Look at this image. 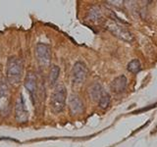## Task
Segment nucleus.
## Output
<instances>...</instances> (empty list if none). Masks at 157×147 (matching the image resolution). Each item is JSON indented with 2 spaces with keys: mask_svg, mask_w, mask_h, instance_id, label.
<instances>
[{
  "mask_svg": "<svg viewBox=\"0 0 157 147\" xmlns=\"http://www.w3.org/2000/svg\"><path fill=\"white\" fill-rule=\"evenodd\" d=\"M87 19L91 22H97L102 19V13L99 7L92 6L87 13Z\"/></svg>",
  "mask_w": 157,
  "mask_h": 147,
  "instance_id": "nucleus-13",
  "label": "nucleus"
},
{
  "mask_svg": "<svg viewBox=\"0 0 157 147\" xmlns=\"http://www.w3.org/2000/svg\"><path fill=\"white\" fill-rule=\"evenodd\" d=\"M110 101H111V97L109 95V93H107L103 90L100 99L98 100V105H99V107L101 108V109H106V108L109 106Z\"/></svg>",
  "mask_w": 157,
  "mask_h": 147,
  "instance_id": "nucleus-14",
  "label": "nucleus"
},
{
  "mask_svg": "<svg viewBox=\"0 0 157 147\" xmlns=\"http://www.w3.org/2000/svg\"><path fill=\"white\" fill-rule=\"evenodd\" d=\"M69 109L72 115H81L85 110L83 102L78 94H71L69 97Z\"/></svg>",
  "mask_w": 157,
  "mask_h": 147,
  "instance_id": "nucleus-9",
  "label": "nucleus"
},
{
  "mask_svg": "<svg viewBox=\"0 0 157 147\" xmlns=\"http://www.w3.org/2000/svg\"><path fill=\"white\" fill-rule=\"evenodd\" d=\"M59 75H60V68L58 66L53 65L50 67V70H49V76H48V81H49V85L53 86L56 83Z\"/></svg>",
  "mask_w": 157,
  "mask_h": 147,
  "instance_id": "nucleus-12",
  "label": "nucleus"
},
{
  "mask_svg": "<svg viewBox=\"0 0 157 147\" xmlns=\"http://www.w3.org/2000/svg\"><path fill=\"white\" fill-rule=\"evenodd\" d=\"M25 87L27 88L28 92L31 95L33 102L36 104L37 101V93H38V83H37V77L36 73L29 72L26 76L25 80Z\"/></svg>",
  "mask_w": 157,
  "mask_h": 147,
  "instance_id": "nucleus-6",
  "label": "nucleus"
},
{
  "mask_svg": "<svg viewBox=\"0 0 157 147\" xmlns=\"http://www.w3.org/2000/svg\"><path fill=\"white\" fill-rule=\"evenodd\" d=\"M73 81L76 85H82L87 77V68L82 62H77L73 67L72 71Z\"/></svg>",
  "mask_w": 157,
  "mask_h": 147,
  "instance_id": "nucleus-7",
  "label": "nucleus"
},
{
  "mask_svg": "<svg viewBox=\"0 0 157 147\" xmlns=\"http://www.w3.org/2000/svg\"><path fill=\"white\" fill-rule=\"evenodd\" d=\"M15 119L20 124L27 123L29 120V113L26 106H25V102L22 95H20V97L16 101V105H15Z\"/></svg>",
  "mask_w": 157,
  "mask_h": 147,
  "instance_id": "nucleus-8",
  "label": "nucleus"
},
{
  "mask_svg": "<svg viewBox=\"0 0 157 147\" xmlns=\"http://www.w3.org/2000/svg\"><path fill=\"white\" fill-rule=\"evenodd\" d=\"M127 85H128L127 77L124 75H121L113 80L110 87H111V90L113 93H115V94H120V93L124 92L126 90Z\"/></svg>",
  "mask_w": 157,
  "mask_h": 147,
  "instance_id": "nucleus-10",
  "label": "nucleus"
},
{
  "mask_svg": "<svg viewBox=\"0 0 157 147\" xmlns=\"http://www.w3.org/2000/svg\"><path fill=\"white\" fill-rule=\"evenodd\" d=\"M67 90L63 85H59L55 87L50 97V108L53 113H61L66 106Z\"/></svg>",
  "mask_w": 157,
  "mask_h": 147,
  "instance_id": "nucleus-2",
  "label": "nucleus"
},
{
  "mask_svg": "<svg viewBox=\"0 0 157 147\" xmlns=\"http://www.w3.org/2000/svg\"><path fill=\"white\" fill-rule=\"evenodd\" d=\"M140 70H141V65L140 62L137 59H134V60H132L128 64V71L132 74H137Z\"/></svg>",
  "mask_w": 157,
  "mask_h": 147,
  "instance_id": "nucleus-15",
  "label": "nucleus"
},
{
  "mask_svg": "<svg viewBox=\"0 0 157 147\" xmlns=\"http://www.w3.org/2000/svg\"><path fill=\"white\" fill-rule=\"evenodd\" d=\"M102 92H103V89L98 82L93 83L92 85H90V87H88V95H90V99H92L93 101L99 100Z\"/></svg>",
  "mask_w": 157,
  "mask_h": 147,
  "instance_id": "nucleus-11",
  "label": "nucleus"
},
{
  "mask_svg": "<svg viewBox=\"0 0 157 147\" xmlns=\"http://www.w3.org/2000/svg\"><path fill=\"white\" fill-rule=\"evenodd\" d=\"M23 62L18 57H10L6 65V76L12 85H18L23 77Z\"/></svg>",
  "mask_w": 157,
  "mask_h": 147,
  "instance_id": "nucleus-1",
  "label": "nucleus"
},
{
  "mask_svg": "<svg viewBox=\"0 0 157 147\" xmlns=\"http://www.w3.org/2000/svg\"><path fill=\"white\" fill-rule=\"evenodd\" d=\"M105 28L113 36H115L116 37H118L123 41L129 43L134 41V36H132V33L129 29H127L124 26H122L120 23H117L110 19L105 22Z\"/></svg>",
  "mask_w": 157,
  "mask_h": 147,
  "instance_id": "nucleus-3",
  "label": "nucleus"
},
{
  "mask_svg": "<svg viewBox=\"0 0 157 147\" xmlns=\"http://www.w3.org/2000/svg\"><path fill=\"white\" fill-rule=\"evenodd\" d=\"M36 57L41 68H48L51 63V49L45 43H37L36 47Z\"/></svg>",
  "mask_w": 157,
  "mask_h": 147,
  "instance_id": "nucleus-4",
  "label": "nucleus"
},
{
  "mask_svg": "<svg viewBox=\"0 0 157 147\" xmlns=\"http://www.w3.org/2000/svg\"><path fill=\"white\" fill-rule=\"evenodd\" d=\"M11 99H10V92L6 83H0V114L3 117L9 115L11 111Z\"/></svg>",
  "mask_w": 157,
  "mask_h": 147,
  "instance_id": "nucleus-5",
  "label": "nucleus"
}]
</instances>
